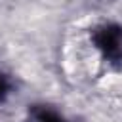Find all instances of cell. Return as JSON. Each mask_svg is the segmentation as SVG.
Here are the masks:
<instances>
[{
  "label": "cell",
  "mask_w": 122,
  "mask_h": 122,
  "mask_svg": "<svg viewBox=\"0 0 122 122\" xmlns=\"http://www.w3.org/2000/svg\"><path fill=\"white\" fill-rule=\"evenodd\" d=\"M8 88H10V86H8V80H6V76L0 72V103L6 99V95H8Z\"/></svg>",
  "instance_id": "3"
},
{
  "label": "cell",
  "mask_w": 122,
  "mask_h": 122,
  "mask_svg": "<svg viewBox=\"0 0 122 122\" xmlns=\"http://www.w3.org/2000/svg\"><path fill=\"white\" fill-rule=\"evenodd\" d=\"M34 118H36L38 122H63V118H61L57 112H53L51 109H48V107H38V109H34Z\"/></svg>",
  "instance_id": "2"
},
{
  "label": "cell",
  "mask_w": 122,
  "mask_h": 122,
  "mask_svg": "<svg viewBox=\"0 0 122 122\" xmlns=\"http://www.w3.org/2000/svg\"><path fill=\"white\" fill-rule=\"evenodd\" d=\"M93 44L111 61H122V27L103 25L93 32Z\"/></svg>",
  "instance_id": "1"
}]
</instances>
